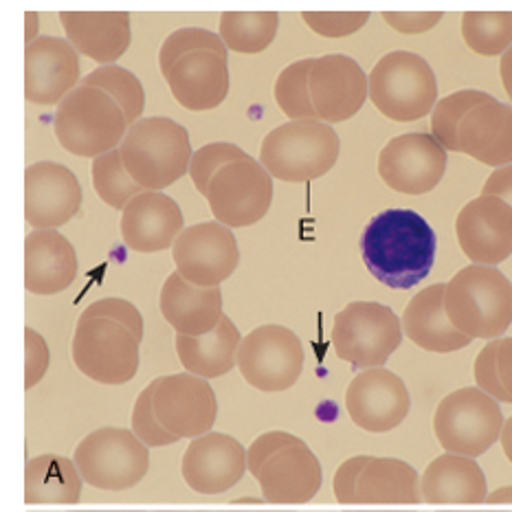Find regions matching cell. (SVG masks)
<instances>
[{"label": "cell", "instance_id": "cell-1", "mask_svg": "<svg viewBox=\"0 0 512 512\" xmlns=\"http://www.w3.org/2000/svg\"><path fill=\"white\" fill-rule=\"evenodd\" d=\"M436 249V231L414 209H385L361 233L367 271L394 291H407L425 280L436 262Z\"/></svg>", "mask_w": 512, "mask_h": 512}, {"label": "cell", "instance_id": "cell-2", "mask_svg": "<svg viewBox=\"0 0 512 512\" xmlns=\"http://www.w3.org/2000/svg\"><path fill=\"white\" fill-rule=\"evenodd\" d=\"M444 308L462 335L495 341L512 324V284L495 266L469 264L447 282Z\"/></svg>", "mask_w": 512, "mask_h": 512}, {"label": "cell", "instance_id": "cell-3", "mask_svg": "<svg viewBox=\"0 0 512 512\" xmlns=\"http://www.w3.org/2000/svg\"><path fill=\"white\" fill-rule=\"evenodd\" d=\"M339 150V135L330 124L297 119L273 128L264 137L260 163L277 181L310 183L335 168Z\"/></svg>", "mask_w": 512, "mask_h": 512}, {"label": "cell", "instance_id": "cell-4", "mask_svg": "<svg viewBox=\"0 0 512 512\" xmlns=\"http://www.w3.org/2000/svg\"><path fill=\"white\" fill-rule=\"evenodd\" d=\"M119 152L130 176L146 192H161L183 178L194 157L187 130L170 117L139 119L128 128Z\"/></svg>", "mask_w": 512, "mask_h": 512}, {"label": "cell", "instance_id": "cell-5", "mask_svg": "<svg viewBox=\"0 0 512 512\" xmlns=\"http://www.w3.org/2000/svg\"><path fill=\"white\" fill-rule=\"evenodd\" d=\"M128 119L99 88L80 84L55 110L53 132L60 146L84 159H99L117 150L128 135Z\"/></svg>", "mask_w": 512, "mask_h": 512}, {"label": "cell", "instance_id": "cell-6", "mask_svg": "<svg viewBox=\"0 0 512 512\" xmlns=\"http://www.w3.org/2000/svg\"><path fill=\"white\" fill-rule=\"evenodd\" d=\"M370 99L387 119L418 121L438 104L436 73L418 53L392 51L370 73Z\"/></svg>", "mask_w": 512, "mask_h": 512}, {"label": "cell", "instance_id": "cell-7", "mask_svg": "<svg viewBox=\"0 0 512 512\" xmlns=\"http://www.w3.org/2000/svg\"><path fill=\"white\" fill-rule=\"evenodd\" d=\"M504 422L493 396L480 387H462L440 400L433 414V431L444 451L475 460L502 438Z\"/></svg>", "mask_w": 512, "mask_h": 512}, {"label": "cell", "instance_id": "cell-8", "mask_svg": "<svg viewBox=\"0 0 512 512\" xmlns=\"http://www.w3.org/2000/svg\"><path fill=\"white\" fill-rule=\"evenodd\" d=\"M73 462L82 480L99 491H128L150 469V449L132 429L102 427L77 444Z\"/></svg>", "mask_w": 512, "mask_h": 512}, {"label": "cell", "instance_id": "cell-9", "mask_svg": "<svg viewBox=\"0 0 512 512\" xmlns=\"http://www.w3.org/2000/svg\"><path fill=\"white\" fill-rule=\"evenodd\" d=\"M403 335V321L389 306L352 302L335 315L332 345L339 359L356 370H374L400 348Z\"/></svg>", "mask_w": 512, "mask_h": 512}, {"label": "cell", "instance_id": "cell-10", "mask_svg": "<svg viewBox=\"0 0 512 512\" xmlns=\"http://www.w3.org/2000/svg\"><path fill=\"white\" fill-rule=\"evenodd\" d=\"M141 341L110 319H77L71 343L73 363L102 385H124L139 372Z\"/></svg>", "mask_w": 512, "mask_h": 512}, {"label": "cell", "instance_id": "cell-11", "mask_svg": "<svg viewBox=\"0 0 512 512\" xmlns=\"http://www.w3.org/2000/svg\"><path fill=\"white\" fill-rule=\"evenodd\" d=\"M238 370L244 381L260 392H286L302 376L304 345L284 326H260L242 339Z\"/></svg>", "mask_w": 512, "mask_h": 512}, {"label": "cell", "instance_id": "cell-12", "mask_svg": "<svg viewBox=\"0 0 512 512\" xmlns=\"http://www.w3.org/2000/svg\"><path fill=\"white\" fill-rule=\"evenodd\" d=\"M207 203L220 225L229 229L260 222L273 203V176L255 159L222 168L209 185Z\"/></svg>", "mask_w": 512, "mask_h": 512}, {"label": "cell", "instance_id": "cell-13", "mask_svg": "<svg viewBox=\"0 0 512 512\" xmlns=\"http://www.w3.org/2000/svg\"><path fill=\"white\" fill-rule=\"evenodd\" d=\"M176 273L200 288H218L238 269L240 249L231 229L220 222L185 227L172 247Z\"/></svg>", "mask_w": 512, "mask_h": 512}, {"label": "cell", "instance_id": "cell-14", "mask_svg": "<svg viewBox=\"0 0 512 512\" xmlns=\"http://www.w3.org/2000/svg\"><path fill=\"white\" fill-rule=\"evenodd\" d=\"M449 154L433 135L407 132L394 137L378 154V174L383 183L398 194H427L447 172Z\"/></svg>", "mask_w": 512, "mask_h": 512}, {"label": "cell", "instance_id": "cell-15", "mask_svg": "<svg viewBox=\"0 0 512 512\" xmlns=\"http://www.w3.org/2000/svg\"><path fill=\"white\" fill-rule=\"evenodd\" d=\"M154 385L157 418L178 440H196L211 433L218 416V400L205 378L181 372L154 378Z\"/></svg>", "mask_w": 512, "mask_h": 512}, {"label": "cell", "instance_id": "cell-16", "mask_svg": "<svg viewBox=\"0 0 512 512\" xmlns=\"http://www.w3.org/2000/svg\"><path fill=\"white\" fill-rule=\"evenodd\" d=\"M409 407L411 398L405 381L385 367L363 370L345 389L348 416L356 427L370 433H385L403 425Z\"/></svg>", "mask_w": 512, "mask_h": 512}, {"label": "cell", "instance_id": "cell-17", "mask_svg": "<svg viewBox=\"0 0 512 512\" xmlns=\"http://www.w3.org/2000/svg\"><path fill=\"white\" fill-rule=\"evenodd\" d=\"M308 84L317 119L330 126L352 119L370 97V77L343 53L315 58Z\"/></svg>", "mask_w": 512, "mask_h": 512}, {"label": "cell", "instance_id": "cell-18", "mask_svg": "<svg viewBox=\"0 0 512 512\" xmlns=\"http://www.w3.org/2000/svg\"><path fill=\"white\" fill-rule=\"evenodd\" d=\"M460 249L473 264L495 266L512 255V207L495 196H477L455 220Z\"/></svg>", "mask_w": 512, "mask_h": 512}, {"label": "cell", "instance_id": "cell-19", "mask_svg": "<svg viewBox=\"0 0 512 512\" xmlns=\"http://www.w3.org/2000/svg\"><path fill=\"white\" fill-rule=\"evenodd\" d=\"M247 471V449L233 436L218 431L189 442L181 462L185 484L200 495L227 493Z\"/></svg>", "mask_w": 512, "mask_h": 512}, {"label": "cell", "instance_id": "cell-20", "mask_svg": "<svg viewBox=\"0 0 512 512\" xmlns=\"http://www.w3.org/2000/svg\"><path fill=\"white\" fill-rule=\"evenodd\" d=\"M82 185L66 165L38 161L25 172V218L31 227L55 229L77 216Z\"/></svg>", "mask_w": 512, "mask_h": 512}, {"label": "cell", "instance_id": "cell-21", "mask_svg": "<svg viewBox=\"0 0 512 512\" xmlns=\"http://www.w3.org/2000/svg\"><path fill=\"white\" fill-rule=\"evenodd\" d=\"M80 82V53L64 38L42 36L25 51V97L36 106L62 104Z\"/></svg>", "mask_w": 512, "mask_h": 512}, {"label": "cell", "instance_id": "cell-22", "mask_svg": "<svg viewBox=\"0 0 512 512\" xmlns=\"http://www.w3.org/2000/svg\"><path fill=\"white\" fill-rule=\"evenodd\" d=\"M183 211L163 192H143L132 198L121 216V238L137 253H159L174 247L185 231Z\"/></svg>", "mask_w": 512, "mask_h": 512}, {"label": "cell", "instance_id": "cell-23", "mask_svg": "<svg viewBox=\"0 0 512 512\" xmlns=\"http://www.w3.org/2000/svg\"><path fill=\"white\" fill-rule=\"evenodd\" d=\"M255 480L266 502L308 504L317 497L324 473H321L319 458L302 440L275 453Z\"/></svg>", "mask_w": 512, "mask_h": 512}, {"label": "cell", "instance_id": "cell-24", "mask_svg": "<svg viewBox=\"0 0 512 512\" xmlns=\"http://www.w3.org/2000/svg\"><path fill=\"white\" fill-rule=\"evenodd\" d=\"M60 22L73 49L110 66L130 49L132 29L126 11H62Z\"/></svg>", "mask_w": 512, "mask_h": 512}, {"label": "cell", "instance_id": "cell-25", "mask_svg": "<svg viewBox=\"0 0 512 512\" xmlns=\"http://www.w3.org/2000/svg\"><path fill=\"white\" fill-rule=\"evenodd\" d=\"M174 99L192 113L218 108L229 95V62L218 53H192L163 73Z\"/></svg>", "mask_w": 512, "mask_h": 512}, {"label": "cell", "instance_id": "cell-26", "mask_svg": "<svg viewBox=\"0 0 512 512\" xmlns=\"http://www.w3.org/2000/svg\"><path fill=\"white\" fill-rule=\"evenodd\" d=\"M77 277V253L60 231L40 229L25 238V288L49 297L66 291Z\"/></svg>", "mask_w": 512, "mask_h": 512}, {"label": "cell", "instance_id": "cell-27", "mask_svg": "<svg viewBox=\"0 0 512 512\" xmlns=\"http://www.w3.org/2000/svg\"><path fill=\"white\" fill-rule=\"evenodd\" d=\"M161 315L176 330V335L203 337L214 330L222 313V293L218 288H200L189 284L181 273H172L165 280L159 297Z\"/></svg>", "mask_w": 512, "mask_h": 512}, {"label": "cell", "instance_id": "cell-28", "mask_svg": "<svg viewBox=\"0 0 512 512\" xmlns=\"http://www.w3.org/2000/svg\"><path fill=\"white\" fill-rule=\"evenodd\" d=\"M458 148L497 170L512 165V106L493 99L471 110L460 124Z\"/></svg>", "mask_w": 512, "mask_h": 512}, {"label": "cell", "instance_id": "cell-29", "mask_svg": "<svg viewBox=\"0 0 512 512\" xmlns=\"http://www.w3.org/2000/svg\"><path fill=\"white\" fill-rule=\"evenodd\" d=\"M447 284H433L411 297L403 313V332L425 352L449 354L466 348L473 339L455 328L444 308Z\"/></svg>", "mask_w": 512, "mask_h": 512}, {"label": "cell", "instance_id": "cell-30", "mask_svg": "<svg viewBox=\"0 0 512 512\" xmlns=\"http://www.w3.org/2000/svg\"><path fill=\"white\" fill-rule=\"evenodd\" d=\"M420 493L427 504H482L488 484L482 466L473 458L444 453L422 473Z\"/></svg>", "mask_w": 512, "mask_h": 512}, {"label": "cell", "instance_id": "cell-31", "mask_svg": "<svg viewBox=\"0 0 512 512\" xmlns=\"http://www.w3.org/2000/svg\"><path fill=\"white\" fill-rule=\"evenodd\" d=\"M240 343V330L225 315L209 335H176V354L189 374L209 381V378H220L238 367Z\"/></svg>", "mask_w": 512, "mask_h": 512}, {"label": "cell", "instance_id": "cell-32", "mask_svg": "<svg viewBox=\"0 0 512 512\" xmlns=\"http://www.w3.org/2000/svg\"><path fill=\"white\" fill-rule=\"evenodd\" d=\"M420 477L414 466L396 458H374L356 486L354 504H420Z\"/></svg>", "mask_w": 512, "mask_h": 512}, {"label": "cell", "instance_id": "cell-33", "mask_svg": "<svg viewBox=\"0 0 512 512\" xmlns=\"http://www.w3.org/2000/svg\"><path fill=\"white\" fill-rule=\"evenodd\" d=\"M82 475L73 460L44 453L25 466L27 504H77L82 497Z\"/></svg>", "mask_w": 512, "mask_h": 512}, {"label": "cell", "instance_id": "cell-34", "mask_svg": "<svg viewBox=\"0 0 512 512\" xmlns=\"http://www.w3.org/2000/svg\"><path fill=\"white\" fill-rule=\"evenodd\" d=\"M280 29V14L275 11H227L220 16L218 31L229 51L255 55L273 44Z\"/></svg>", "mask_w": 512, "mask_h": 512}, {"label": "cell", "instance_id": "cell-35", "mask_svg": "<svg viewBox=\"0 0 512 512\" xmlns=\"http://www.w3.org/2000/svg\"><path fill=\"white\" fill-rule=\"evenodd\" d=\"M82 84L99 88V91L113 99V102L124 110L130 126H135L139 119H143V110H146V91H143L139 77L124 69V66H97L93 73H88L84 77Z\"/></svg>", "mask_w": 512, "mask_h": 512}, {"label": "cell", "instance_id": "cell-36", "mask_svg": "<svg viewBox=\"0 0 512 512\" xmlns=\"http://www.w3.org/2000/svg\"><path fill=\"white\" fill-rule=\"evenodd\" d=\"M462 38L477 55L495 58L512 47L510 11H469L462 16Z\"/></svg>", "mask_w": 512, "mask_h": 512}, {"label": "cell", "instance_id": "cell-37", "mask_svg": "<svg viewBox=\"0 0 512 512\" xmlns=\"http://www.w3.org/2000/svg\"><path fill=\"white\" fill-rule=\"evenodd\" d=\"M493 95L484 91H473V88H466V91H458L453 95H447L436 104L431 115V135L436 139L444 150L460 152L458 148V130L464 117L475 110L477 106L493 102Z\"/></svg>", "mask_w": 512, "mask_h": 512}, {"label": "cell", "instance_id": "cell-38", "mask_svg": "<svg viewBox=\"0 0 512 512\" xmlns=\"http://www.w3.org/2000/svg\"><path fill=\"white\" fill-rule=\"evenodd\" d=\"M93 187L108 207L124 211L132 198L146 192L126 170L119 148L93 161Z\"/></svg>", "mask_w": 512, "mask_h": 512}, {"label": "cell", "instance_id": "cell-39", "mask_svg": "<svg viewBox=\"0 0 512 512\" xmlns=\"http://www.w3.org/2000/svg\"><path fill=\"white\" fill-rule=\"evenodd\" d=\"M313 62L315 58H306V60H297L293 64H288L275 80V88H273L275 102L291 121L317 119V110L313 106V97H310V84H308Z\"/></svg>", "mask_w": 512, "mask_h": 512}, {"label": "cell", "instance_id": "cell-40", "mask_svg": "<svg viewBox=\"0 0 512 512\" xmlns=\"http://www.w3.org/2000/svg\"><path fill=\"white\" fill-rule=\"evenodd\" d=\"M192 53H218L227 58V44L222 42L220 33H214L203 27H183L165 38L161 53H159V66L161 73H168L172 66L183 60L185 55Z\"/></svg>", "mask_w": 512, "mask_h": 512}, {"label": "cell", "instance_id": "cell-41", "mask_svg": "<svg viewBox=\"0 0 512 512\" xmlns=\"http://www.w3.org/2000/svg\"><path fill=\"white\" fill-rule=\"evenodd\" d=\"M249 159H253L251 154L244 152L240 146H236V143H225V141L207 143V146L194 152L192 163H189V176H192V183L198 189V194L207 198L209 185L222 168H227L231 163L249 161Z\"/></svg>", "mask_w": 512, "mask_h": 512}, {"label": "cell", "instance_id": "cell-42", "mask_svg": "<svg viewBox=\"0 0 512 512\" xmlns=\"http://www.w3.org/2000/svg\"><path fill=\"white\" fill-rule=\"evenodd\" d=\"M154 381L143 389V392L137 396L135 407H132V416H130V425L132 433L146 444L148 449H157V447H170V444L178 442L174 433H170L161 425V420L157 418V411H154Z\"/></svg>", "mask_w": 512, "mask_h": 512}, {"label": "cell", "instance_id": "cell-43", "mask_svg": "<svg viewBox=\"0 0 512 512\" xmlns=\"http://www.w3.org/2000/svg\"><path fill=\"white\" fill-rule=\"evenodd\" d=\"M302 18L306 25L321 38H348L367 25L370 14H367V11H354V14H345V11H337V14H326V11H306V14H302Z\"/></svg>", "mask_w": 512, "mask_h": 512}, {"label": "cell", "instance_id": "cell-44", "mask_svg": "<svg viewBox=\"0 0 512 512\" xmlns=\"http://www.w3.org/2000/svg\"><path fill=\"white\" fill-rule=\"evenodd\" d=\"M80 319H110L117 321V324L126 326L132 335H135L139 341H143V317L141 310L130 304L128 299H119V297H106L99 299V302H93L88 306Z\"/></svg>", "mask_w": 512, "mask_h": 512}, {"label": "cell", "instance_id": "cell-45", "mask_svg": "<svg viewBox=\"0 0 512 512\" xmlns=\"http://www.w3.org/2000/svg\"><path fill=\"white\" fill-rule=\"evenodd\" d=\"M497 352H499V339L488 341L482 352L477 354L475 365H473V376L477 387L486 392L488 396H493L495 400H502V403H512L510 396L506 394V389L502 385V378H499L497 370Z\"/></svg>", "mask_w": 512, "mask_h": 512}, {"label": "cell", "instance_id": "cell-46", "mask_svg": "<svg viewBox=\"0 0 512 512\" xmlns=\"http://www.w3.org/2000/svg\"><path fill=\"white\" fill-rule=\"evenodd\" d=\"M302 442L297 436L288 431H266L260 438H255L251 447L247 449V464H249V473L253 477H258L262 466L269 462L275 453H280L286 447H293V444Z\"/></svg>", "mask_w": 512, "mask_h": 512}, {"label": "cell", "instance_id": "cell-47", "mask_svg": "<svg viewBox=\"0 0 512 512\" xmlns=\"http://www.w3.org/2000/svg\"><path fill=\"white\" fill-rule=\"evenodd\" d=\"M25 352V389H33L49 370L51 352L44 337L31 326L25 328Z\"/></svg>", "mask_w": 512, "mask_h": 512}, {"label": "cell", "instance_id": "cell-48", "mask_svg": "<svg viewBox=\"0 0 512 512\" xmlns=\"http://www.w3.org/2000/svg\"><path fill=\"white\" fill-rule=\"evenodd\" d=\"M372 455H356V458L345 460L335 473V497L339 504H354L356 502V486H359L365 466L370 464Z\"/></svg>", "mask_w": 512, "mask_h": 512}, {"label": "cell", "instance_id": "cell-49", "mask_svg": "<svg viewBox=\"0 0 512 512\" xmlns=\"http://www.w3.org/2000/svg\"><path fill=\"white\" fill-rule=\"evenodd\" d=\"M442 16L444 14H440V11H427V14H396V11H387V14H383V20L394 31L411 36V33H425L433 29L442 20Z\"/></svg>", "mask_w": 512, "mask_h": 512}, {"label": "cell", "instance_id": "cell-50", "mask_svg": "<svg viewBox=\"0 0 512 512\" xmlns=\"http://www.w3.org/2000/svg\"><path fill=\"white\" fill-rule=\"evenodd\" d=\"M482 196L502 198L504 203L512 207V165L499 168L486 178V183L482 187Z\"/></svg>", "mask_w": 512, "mask_h": 512}, {"label": "cell", "instance_id": "cell-51", "mask_svg": "<svg viewBox=\"0 0 512 512\" xmlns=\"http://www.w3.org/2000/svg\"><path fill=\"white\" fill-rule=\"evenodd\" d=\"M497 370L506 394L512 400V337L499 339V352H497Z\"/></svg>", "mask_w": 512, "mask_h": 512}, {"label": "cell", "instance_id": "cell-52", "mask_svg": "<svg viewBox=\"0 0 512 512\" xmlns=\"http://www.w3.org/2000/svg\"><path fill=\"white\" fill-rule=\"evenodd\" d=\"M499 73H502L504 91L512 102V47L502 55V62H499Z\"/></svg>", "mask_w": 512, "mask_h": 512}, {"label": "cell", "instance_id": "cell-53", "mask_svg": "<svg viewBox=\"0 0 512 512\" xmlns=\"http://www.w3.org/2000/svg\"><path fill=\"white\" fill-rule=\"evenodd\" d=\"M488 504H512V486H502L497 491L488 493L486 497Z\"/></svg>", "mask_w": 512, "mask_h": 512}, {"label": "cell", "instance_id": "cell-54", "mask_svg": "<svg viewBox=\"0 0 512 512\" xmlns=\"http://www.w3.org/2000/svg\"><path fill=\"white\" fill-rule=\"evenodd\" d=\"M27 20V33H25V42L27 47L38 40V14H33V11H27L25 14Z\"/></svg>", "mask_w": 512, "mask_h": 512}, {"label": "cell", "instance_id": "cell-55", "mask_svg": "<svg viewBox=\"0 0 512 512\" xmlns=\"http://www.w3.org/2000/svg\"><path fill=\"white\" fill-rule=\"evenodd\" d=\"M499 442H502V449L506 453V458L512 464V416L504 422V431H502V438H499Z\"/></svg>", "mask_w": 512, "mask_h": 512}]
</instances>
